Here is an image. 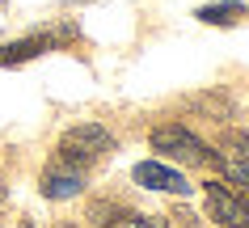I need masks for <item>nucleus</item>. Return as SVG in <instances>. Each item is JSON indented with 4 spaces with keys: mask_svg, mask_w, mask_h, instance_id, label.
Wrapping results in <instances>:
<instances>
[{
    "mask_svg": "<svg viewBox=\"0 0 249 228\" xmlns=\"http://www.w3.org/2000/svg\"><path fill=\"white\" fill-rule=\"evenodd\" d=\"M114 135L106 131V127H97V123H80V127H72V131L59 140V161L68 165H93V161H102V157H110L114 152Z\"/></svg>",
    "mask_w": 249,
    "mask_h": 228,
    "instance_id": "1",
    "label": "nucleus"
},
{
    "mask_svg": "<svg viewBox=\"0 0 249 228\" xmlns=\"http://www.w3.org/2000/svg\"><path fill=\"white\" fill-rule=\"evenodd\" d=\"M152 152L169 157V161H182V165H203V161H215V152H207V144L190 135L182 123H165L152 131Z\"/></svg>",
    "mask_w": 249,
    "mask_h": 228,
    "instance_id": "2",
    "label": "nucleus"
},
{
    "mask_svg": "<svg viewBox=\"0 0 249 228\" xmlns=\"http://www.w3.org/2000/svg\"><path fill=\"white\" fill-rule=\"evenodd\" d=\"M207 211L224 228H249V203L241 194H232L224 182H207Z\"/></svg>",
    "mask_w": 249,
    "mask_h": 228,
    "instance_id": "3",
    "label": "nucleus"
},
{
    "mask_svg": "<svg viewBox=\"0 0 249 228\" xmlns=\"http://www.w3.org/2000/svg\"><path fill=\"white\" fill-rule=\"evenodd\" d=\"M80 190H85V169L80 165H68V161H55L47 165V174H42V194L47 199H76Z\"/></svg>",
    "mask_w": 249,
    "mask_h": 228,
    "instance_id": "4",
    "label": "nucleus"
},
{
    "mask_svg": "<svg viewBox=\"0 0 249 228\" xmlns=\"http://www.w3.org/2000/svg\"><path fill=\"white\" fill-rule=\"evenodd\" d=\"M135 182L148 190H169V194H190V182H186L178 169H169V165L160 161H140L135 165Z\"/></svg>",
    "mask_w": 249,
    "mask_h": 228,
    "instance_id": "5",
    "label": "nucleus"
},
{
    "mask_svg": "<svg viewBox=\"0 0 249 228\" xmlns=\"http://www.w3.org/2000/svg\"><path fill=\"white\" fill-rule=\"evenodd\" d=\"M215 165L228 174V182H236V186L249 190V140L245 135H232V140L224 144V152H215Z\"/></svg>",
    "mask_w": 249,
    "mask_h": 228,
    "instance_id": "6",
    "label": "nucleus"
},
{
    "mask_svg": "<svg viewBox=\"0 0 249 228\" xmlns=\"http://www.w3.org/2000/svg\"><path fill=\"white\" fill-rule=\"evenodd\" d=\"M55 42H59V34H47V38H21V42H13V47H0V64H26V59L42 55L47 47H55Z\"/></svg>",
    "mask_w": 249,
    "mask_h": 228,
    "instance_id": "7",
    "label": "nucleus"
},
{
    "mask_svg": "<svg viewBox=\"0 0 249 228\" xmlns=\"http://www.w3.org/2000/svg\"><path fill=\"white\" fill-rule=\"evenodd\" d=\"M245 13V0H224V4H203L198 9V21H207V26H228L236 17Z\"/></svg>",
    "mask_w": 249,
    "mask_h": 228,
    "instance_id": "8",
    "label": "nucleus"
},
{
    "mask_svg": "<svg viewBox=\"0 0 249 228\" xmlns=\"http://www.w3.org/2000/svg\"><path fill=\"white\" fill-rule=\"evenodd\" d=\"M110 228H160V224H152V220H144V215H123V220H114Z\"/></svg>",
    "mask_w": 249,
    "mask_h": 228,
    "instance_id": "9",
    "label": "nucleus"
},
{
    "mask_svg": "<svg viewBox=\"0 0 249 228\" xmlns=\"http://www.w3.org/2000/svg\"><path fill=\"white\" fill-rule=\"evenodd\" d=\"M0 207H4V186H0Z\"/></svg>",
    "mask_w": 249,
    "mask_h": 228,
    "instance_id": "10",
    "label": "nucleus"
}]
</instances>
